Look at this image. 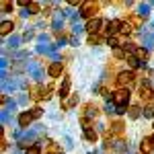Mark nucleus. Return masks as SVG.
Here are the masks:
<instances>
[{
	"label": "nucleus",
	"instance_id": "obj_1",
	"mask_svg": "<svg viewBox=\"0 0 154 154\" xmlns=\"http://www.w3.org/2000/svg\"><path fill=\"white\" fill-rule=\"evenodd\" d=\"M113 103L117 107H125L128 103H130V91L128 88H121V91H117V93H113Z\"/></svg>",
	"mask_w": 154,
	"mask_h": 154
},
{
	"label": "nucleus",
	"instance_id": "obj_2",
	"mask_svg": "<svg viewBox=\"0 0 154 154\" xmlns=\"http://www.w3.org/2000/svg\"><path fill=\"white\" fill-rule=\"evenodd\" d=\"M97 11H99V6H97L95 2H84L82 4V11H80V14H82L84 19H97L95 14H97Z\"/></svg>",
	"mask_w": 154,
	"mask_h": 154
},
{
	"label": "nucleus",
	"instance_id": "obj_3",
	"mask_svg": "<svg viewBox=\"0 0 154 154\" xmlns=\"http://www.w3.org/2000/svg\"><path fill=\"white\" fill-rule=\"evenodd\" d=\"M121 21H107V23H103V27H105V31H107V35L109 37H115V33L117 31H121Z\"/></svg>",
	"mask_w": 154,
	"mask_h": 154
},
{
	"label": "nucleus",
	"instance_id": "obj_4",
	"mask_svg": "<svg viewBox=\"0 0 154 154\" xmlns=\"http://www.w3.org/2000/svg\"><path fill=\"white\" fill-rule=\"evenodd\" d=\"M134 78H136V74H134L131 70H128V72H119V74H117V84H119V86H125V84H130Z\"/></svg>",
	"mask_w": 154,
	"mask_h": 154
},
{
	"label": "nucleus",
	"instance_id": "obj_5",
	"mask_svg": "<svg viewBox=\"0 0 154 154\" xmlns=\"http://www.w3.org/2000/svg\"><path fill=\"white\" fill-rule=\"evenodd\" d=\"M101 19H91L88 23H86V31L91 33V35H97V31H101Z\"/></svg>",
	"mask_w": 154,
	"mask_h": 154
},
{
	"label": "nucleus",
	"instance_id": "obj_6",
	"mask_svg": "<svg viewBox=\"0 0 154 154\" xmlns=\"http://www.w3.org/2000/svg\"><path fill=\"white\" fill-rule=\"evenodd\" d=\"M31 121H33V117H31V113H29V111H23V113L19 115V125H21V128H29V125H31Z\"/></svg>",
	"mask_w": 154,
	"mask_h": 154
},
{
	"label": "nucleus",
	"instance_id": "obj_7",
	"mask_svg": "<svg viewBox=\"0 0 154 154\" xmlns=\"http://www.w3.org/2000/svg\"><path fill=\"white\" fill-rule=\"evenodd\" d=\"M48 74L51 76V78H58V76H62V62H54V64L49 66Z\"/></svg>",
	"mask_w": 154,
	"mask_h": 154
},
{
	"label": "nucleus",
	"instance_id": "obj_8",
	"mask_svg": "<svg viewBox=\"0 0 154 154\" xmlns=\"http://www.w3.org/2000/svg\"><path fill=\"white\" fill-rule=\"evenodd\" d=\"M140 150H142V154H150L154 150V144L150 138H144L142 142H140Z\"/></svg>",
	"mask_w": 154,
	"mask_h": 154
},
{
	"label": "nucleus",
	"instance_id": "obj_9",
	"mask_svg": "<svg viewBox=\"0 0 154 154\" xmlns=\"http://www.w3.org/2000/svg\"><path fill=\"white\" fill-rule=\"evenodd\" d=\"M140 97H142V101H146V103H148V101H154V93L148 86H142V88H140Z\"/></svg>",
	"mask_w": 154,
	"mask_h": 154
},
{
	"label": "nucleus",
	"instance_id": "obj_10",
	"mask_svg": "<svg viewBox=\"0 0 154 154\" xmlns=\"http://www.w3.org/2000/svg\"><path fill=\"white\" fill-rule=\"evenodd\" d=\"M84 138H86L88 142H97V140H99V134H97L93 128H84Z\"/></svg>",
	"mask_w": 154,
	"mask_h": 154
},
{
	"label": "nucleus",
	"instance_id": "obj_11",
	"mask_svg": "<svg viewBox=\"0 0 154 154\" xmlns=\"http://www.w3.org/2000/svg\"><path fill=\"white\" fill-rule=\"evenodd\" d=\"M12 29H14V23H12V21H2V25H0V33H2V35L11 33Z\"/></svg>",
	"mask_w": 154,
	"mask_h": 154
},
{
	"label": "nucleus",
	"instance_id": "obj_12",
	"mask_svg": "<svg viewBox=\"0 0 154 154\" xmlns=\"http://www.w3.org/2000/svg\"><path fill=\"white\" fill-rule=\"evenodd\" d=\"M68 91H70V80L64 78V82H62V86H60V97H62V99L68 97Z\"/></svg>",
	"mask_w": 154,
	"mask_h": 154
},
{
	"label": "nucleus",
	"instance_id": "obj_13",
	"mask_svg": "<svg viewBox=\"0 0 154 154\" xmlns=\"http://www.w3.org/2000/svg\"><path fill=\"white\" fill-rule=\"evenodd\" d=\"M134 56L140 60V62H144V60L148 58V49H146V48H138L136 51H134Z\"/></svg>",
	"mask_w": 154,
	"mask_h": 154
},
{
	"label": "nucleus",
	"instance_id": "obj_14",
	"mask_svg": "<svg viewBox=\"0 0 154 154\" xmlns=\"http://www.w3.org/2000/svg\"><path fill=\"white\" fill-rule=\"evenodd\" d=\"M39 12V4L37 2H29V6H27V14H37Z\"/></svg>",
	"mask_w": 154,
	"mask_h": 154
},
{
	"label": "nucleus",
	"instance_id": "obj_15",
	"mask_svg": "<svg viewBox=\"0 0 154 154\" xmlns=\"http://www.w3.org/2000/svg\"><path fill=\"white\" fill-rule=\"evenodd\" d=\"M29 113H31V117H33V119H37V117H41L43 109H41V107H33V109H29Z\"/></svg>",
	"mask_w": 154,
	"mask_h": 154
},
{
	"label": "nucleus",
	"instance_id": "obj_16",
	"mask_svg": "<svg viewBox=\"0 0 154 154\" xmlns=\"http://www.w3.org/2000/svg\"><path fill=\"white\" fill-rule=\"evenodd\" d=\"M128 62H130V68H138L140 66V60L136 56H128Z\"/></svg>",
	"mask_w": 154,
	"mask_h": 154
},
{
	"label": "nucleus",
	"instance_id": "obj_17",
	"mask_svg": "<svg viewBox=\"0 0 154 154\" xmlns=\"http://www.w3.org/2000/svg\"><path fill=\"white\" fill-rule=\"evenodd\" d=\"M130 117L131 119H136V117H140V107H130Z\"/></svg>",
	"mask_w": 154,
	"mask_h": 154
},
{
	"label": "nucleus",
	"instance_id": "obj_18",
	"mask_svg": "<svg viewBox=\"0 0 154 154\" xmlns=\"http://www.w3.org/2000/svg\"><path fill=\"white\" fill-rule=\"evenodd\" d=\"M107 45H111L113 49H117V45H119L117 37H109V39H107Z\"/></svg>",
	"mask_w": 154,
	"mask_h": 154
},
{
	"label": "nucleus",
	"instance_id": "obj_19",
	"mask_svg": "<svg viewBox=\"0 0 154 154\" xmlns=\"http://www.w3.org/2000/svg\"><path fill=\"white\" fill-rule=\"evenodd\" d=\"M25 154H41V150H39V146H35V144H33L29 150H25Z\"/></svg>",
	"mask_w": 154,
	"mask_h": 154
},
{
	"label": "nucleus",
	"instance_id": "obj_20",
	"mask_svg": "<svg viewBox=\"0 0 154 154\" xmlns=\"http://www.w3.org/2000/svg\"><path fill=\"white\" fill-rule=\"evenodd\" d=\"M121 33L130 35V33H131V25H130V23H123V25H121Z\"/></svg>",
	"mask_w": 154,
	"mask_h": 154
},
{
	"label": "nucleus",
	"instance_id": "obj_21",
	"mask_svg": "<svg viewBox=\"0 0 154 154\" xmlns=\"http://www.w3.org/2000/svg\"><path fill=\"white\" fill-rule=\"evenodd\" d=\"M99 41H101V37H99V35H91V37H88V45H97Z\"/></svg>",
	"mask_w": 154,
	"mask_h": 154
},
{
	"label": "nucleus",
	"instance_id": "obj_22",
	"mask_svg": "<svg viewBox=\"0 0 154 154\" xmlns=\"http://www.w3.org/2000/svg\"><path fill=\"white\" fill-rule=\"evenodd\" d=\"M123 49H125V51H136V43H123Z\"/></svg>",
	"mask_w": 154,
	"mask_h": 154
},
{
	"label": "nucleus",
	"instance_id": "obj_23",
	"mask_svg": "<svg viewBox=\"0 0 154 154\" xmlns=\"http://www.w3.org/2000/svg\"><path fill=\"white\" fill-rule=\"evenodd\" d=\"M76 101H78V97H76V95H72V97H70V101L66 103V107H74V105H76Z\"/></svg>",
	"mask_w": 154,
	"mask_h": 154
},
{
	"label": "nucleus",
	"instance_id": "obj_24",
	"mask_svg": "<svg viewBox=\"0 0 154 154\" xmlns=\"http://www.w3.org/2000/svg\"><path fill=\"white\" fill-rule=\"evenodd\" d=\"M17 43H19V37H12V39H11V43H8V45H11V48H17Z\"/></svg>",
	"mask_w": 154,
	"mask_h": 154
},
{
	"label": "nucleus",
	"instance_id": "obj_25",
	"mask_svg": "<svg viewBox=\"0 0 154 154\" xmlns=\"http://www.w3.org/2000/svg\"><path fill=\"white\" fill-rule=\"evenodd\" d=\"M115 58H128V56H125L121 49H115Z\"/></svg>",
	"mask_w": 154,
	"mask_h": 154
},
{
	"label": "nucleus",
	"instance_id": "obj_26",
	"mask_svg": "<svg viewBox=\"0 0 154 154\" xmlns=\"http://www.w3.org/2000/svg\"><path fill=\"white\" fill-rule=\"evenodd\" d=\"M150 140H152V144H154V136H152V138H150Z\"/></svg>",
	"mask_w": 154,
	"mask_h": 154
}]
</instances>
